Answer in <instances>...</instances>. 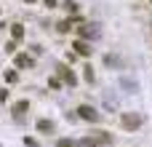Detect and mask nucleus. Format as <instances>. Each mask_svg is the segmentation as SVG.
Returning <instances> with one entry per match:
<instances>
[{
	"mask_svg": "<svg viewBox=\"0 0 152 147\" xmlns=\"http://www.w3.org/2000/svg\"><path fill=\"white\" fill-rule=\"evenodd\" d=\"M120 126H123L126 131H136V129L142 126V115H139V112H123V115H120Z\"/></svg>",
	"mask_w": 152,
	"mask_h": 147,
	"instance_id": "1",
	"label": "nucleus"
},
{
	"mask_svg": "<svg viewBox=\"0 0 152 147\" xmlns=\"http://www.w3.org/2000/svg\"><path fill=\"white\" fill-rule=\"evenodd\" d=\"M77 118H83V121H88V123H99V121H102V112L94 110L91 104H80V107H77Z\"/></svg>",
	"mask_w": 152,
	"mask_h": 147,
	"instance_id": "2",
	"label": "nucleus"
},
{
	"mask_svg": "<svg viewBox=\"0 0 152 147\" xmlns=\"http://www.w3.org/2000/svg\"><path fill=\"white\" fill-rule=\"evenodd\" d=\"M56 70H59V75H61V80H64L67 86H75V83H77V80H75V72H72V70H69L67 64H59Z\"/></svg>",
	"mask_w": 152,
	"mask_h": 147,
	"instance_id": "3",
	"label": "nucleus"
},
{
	"mask_svg": "<svg viewBox=\"0 0 152 147\" xmlns=\"http://www.w3.org/2000/svg\"><path fill=\"white\" fill-rule=\"evenodd\" d=\"M72 48H75L80 56H91V51H94V48H91V43H88V40H80V37L72 43Z\"/></svg>",
	"mask_w": 152,
	"mask_h": 147,
	"instance_id": "4",
	"label": "nucleus"
},
{
	"mask_svg": "<svg viewBox=\"0 0 152 147\" xmlns=\"http://www.w3.org/2000/svg\"><path fill=\"white\" fill-rule=\"evenodd\" d=\"M32 64H35V59L29 54H16V67L19 70H32Z\"/></svg>",
	"mask_w": 152,
	"mask_h": 147,
	"instance_id": "5",
	"label": "nucleus"
},
{
	"mask_svg": "<svg viewBox=\"0 0 152 147\" xmlns=\"http://www.w3.org/2000/svg\"><path fill=\"white\" fill-rule=\"evenodd\" d=\"M91 139H94V142H99L102 147H104V145H112V134H110V131H102V129H99V131H94V134H91Z\"/></svg>",
	"mask_w": 152,
	"mask_h": 147,
	"instance_id": "6",
	"label": "nucleus"
},
{
	"mask_svg": "<svg viewBox=\"0 0 152 147\" xmlns=\"http://www.w3.org/2000/svg\"><path fill=\"white\" fill-rule=\"evenodd\" d=\"M37 134H43V137L53 134V121H48V118H40V121H37Z\"/></svg>",
	"mask_w": 152,
	"mask_h": 147,
	"instance_id": "7",
	"label": "nucleus"
},
{
	"mask_svg": "<svg viewBox=\"0 0 152 147\" xmlns=\"http://www.w3.org/2000/svg\"><path fill=\"white\" fill-rule=\"evenodd\" d=\"M77 32H80V40H86V37H96V35H99L96 24H83V27H80Z\"/></svg>",
	"mask_w": 152,
	"mask_h": 147,
	"instance_id": "8",
	"label": "nucleus"
},
{
	"mask_svg": "<svg viewBox=\"0 0 152 147\" xmlns=\"http://www.w3.org/2000/svg\"><path fill=\"white\" fill-rule=\"evenodd\" d=\"M27 110H29V102H27V99H21V102H16V104H13V110H11V112H13V118H19V121H21V115H24Z\"/></svg>",
	"mask_w": 152,
	"mask_h": 147,
	"instance_id": "9",
	"label": "nucleus"
},
{
	"mask_svg": "<svg viewBox=\"0 0 152 147\" xmlns=\"http://www.w3.org/2000/svg\"><path fill=\"white\" fill-rule=\"evenodd\" d=\"M75 147H102V145H99V142H94L91 137H83V139H77V142H75Z\"/></svg>",
	"mask_w": 152,
	"mask_h": 147,
	"instance_id": "10",
	"label": "nucleus"
},
{
	"mask_svg": "<svg viewBox=\"0 0 152 147\" xmlns=\"http://www.w3.org/2000/svg\"><path fill=\"white\" fill-rule=\"evenodd\" d=\"M61 8H64L67 13H77V8H80V5H77L75 0H64V3H61Z\"/></svg>",
	"mask_w": 152,
	"mask_h": 147,
	"instance_id": "11",
	"label": "nucleus"
},
{
	"mask_svg": "<svg viewBox=\"0 0 152 147\" xmlns=\"http://www.w3.org/2000/svg\"><path fill=\"white\" fill-rule=\"evenodd\" d=\"M11 37H13V40H21V37H24V27H21V24H13V27H11Z\"/></svg>",
	"mask_w": 152,
	"mask_h": 147,
	"instance_id": "12",
	"label": "nucleus"
},
{
	"mask_svg": "<svg viewBox=\"0 0 152 147\" xmlns=\"http://www.w3.org/2000/svg\"><path fill=\"white\" fill-rule=\"evenodd\" d=\"M72 24H75L72 19H64V21H59V24H56V29H59V32H69V29H72Z\"/></svg>",
	"mask_w": 152,
	"mask_h": 147,
	"instance_id": "13",
	"label": "nucleus"
},
{
	"mask_svg": "<svg viewBox=\"0 0 152 147\" xmlns=\"http://www.w3.org/2000/svg\"><path fill=\"white\" fill-rule=\"evenodd\" d=\"M83 70H86V72H83V75H86V80H88V83H94V67H91V64H86Z\"/></svg>",
	"mask_w": 152,
	"mask_h": 147,
	"instance_id": "14",
	"label": "nucleus"
},
{
	"mask_svg": "<svg viewBox=\"0 0 152 147\" xmlns=\"http://www.w3.org/2000/svg\"><path fill=\"white\" fill-rule=\"evenodd\" d=\"M16 80H19V75L13 70H5V83H16Z\"/></svg>",
	"mask_w": 152,
	"mask_h": 147,
	"instance_id": "15",
	"label": "nucleus"
},
{
	"mask_svg": "<svg viewBox=\"0 0 152 147\" xmlns=\"http://www.w3.org/2000/svg\"><path fill=\"white\" fill-rule=\"evenodd\" d=\"M56 147H75V142H72V139H59Z\"/></svg>",
	"mask_w": 152,
	"mask_h": 147,
	"instance_id": "16",
	"label": "nucleus"
},
{
	"mask_svg": "<svg viewBox=\"0 0 152 147\" xmlns=\"http://www.w3.org/2000/svg\"><path fill=\"white\" fill-rule=\"evenodd\" d=\"M5 51H8V54H13V51H16V43H13V40H8V43H5Z\"/></svg>",
	"mask_w": 152,
	"mask_h": 147,
	"instance_id": "17",
	"label": "nucleus"
},
{
	"mask_svg": "<svg viewBox=\"0 0 152 147\" xmlns=\"http://www.w3.org/2000/svg\"><path fill=\"white\" fill-rule=\"evenodd\" d=\"M48 86H51V88H59V86H61V80H59V78H51V80H48Z\"/></svg>",
	"mask_w": 152,
	"mask_h": 147,
	"instance_id": "18",
	"label": "nucleus"
},
{
	"mask_svg": "<svg viewBox=\"0 0 152 147\" xmlns=\"http://www.w3.org/2000/svg\"><path fill=\"white\" fill-rule=\"evenodd\" d=\"M24 145H27V147H37V139H29V137H27V139H24Z\"/></svg>",
	"mask_w": 152,
	"mask_h": 147,
	"instance_id": "19",
	"label": "nucleus"
},
{
	"mask_svg": "<svg viewBox=\"0 0 152 147\" xmlns=\"http://www.w3.org/2000/svg\"><path fill=\"white\" fill-rule=\"evenodd\" d=\"M45 5H48V8H56L59 3H56V0H45Z\"/></svg>",
	"mask_w": 152,
	"mask_h": 147,
	"instance_id": "20",
	"label": "nucleus"
},
{
	"mask_svg": "<svg viewBox=\"0 0 152 147\" xmlns=\"http://www.w3.org/2000/svg\"><path fill=\"white\" fill-rule=\"evenodd\" d=\"M24 3H35V0H24Z\"/></svg>",
	"mask_w": 152,
	"mask_h": 147,
	"instance_id": "21",
	"label": "nucleus"
}]
</instances>
